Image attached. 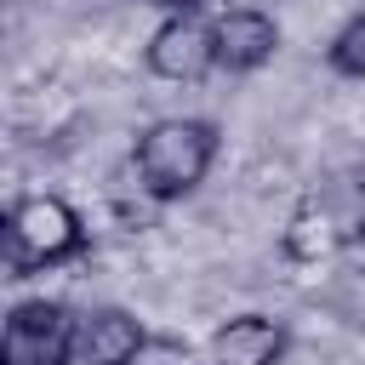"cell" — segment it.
<instances>
[{"mask_svg":"<svg viewBox=\"0 0 365 365\" xmlns=\"http://www.w3.org/2000/svg\"><path fill=\"white\" fill-rule=\"evenodd\" d=\"M217 148H222L217 120H205V114H165V120L143 125L137 143H131L137 188H143L154 205H177V200H188V194L211 177Z\"/></svg>","mask_w":365,"mask_h":365,"instance_id":"6da1fadb","label":"cell"},{"mask_svg":"<svg viewBox=\"0 0 365 365\" xmlns=\"http://www.w3.org/2000/svg\"><path fill=\"white\" fill-rule=\"evenodd\" d=\"M217 29V74H257L279 51V23L257 6H228L211 17Z\"/></svg>","mask_w":365,"mask_h":365,"instance_id":"5b68a950","label":"cell"},{"mask_svg":"<svg viewBox=\"0 0 365 365\" xmlns=\"http://www.w3.org/2000/svg\"><path fill=\"white\" fill-rule=\"evenodd\" d=\"M0 365H80V314L63 297H23L0 325Z\"/></svg>","mask_w":365,"mask_h":365,"instance_id":"3957f363","label":"cell"},{"mask_svg":"<svg viewBox=\"0 0 365 365\" xmlns=\"http://www.w3.org/2000/svg\"><path fill=\"white\" fill-rule=\"evenodd\" d=\"M291 331L274 314H234L211 331V365H285Z\"/></svg>","mask_w":365,"mask_h":365,"instance_id":"8992f818","label":"cell"},{"mask_svg":"<svg viewBox=\"0 0 365 365\" xmlns=\"http://www.w3.org/2000/svg\"><path fill=\"white\" fill-rule=\"evenodd\" d=\"M143 63L154 80L171 86H200L205 74H217V29L200 11H165V23L148 34Z\"/></svg>","mask_w":365,"mask_h":365,"instance_id":"277c9868","label":"cell"},{"mask_svg":"<svg viewBox=\"0 0 365 365\" xmlns=\"http://www.w3.org/2000/svg\"><path fill=\"white\" fill-rule=\"evenodd\" d=\"M86 217L63 194H23L6 211V279H29L40 268H63L86 257Z\"/></svg>","mask_w":365,"mask_h":365,"instance_id":"7a4b0ae2","label":"cell"},{"mask_svg":"<svg viewBox=\"0 0 365 365\" xmlns=\"http://www.w3.org/2000/svg\"><path fill=\"white\" fill-rule=\"evenodd\" d=\"M125 365H200V359H194V348H188L182 336H171V331H148L143 348H137Z\"/></svg>","mask_w":365,"mask_h":365,"instance_id":"30bf717a","label":"cell"},{"mask_svg":"<svg viewBox=\"0 0 365 365\" xmlns=\"http://www.w3.org/2000/svg\"><path fill=\"white\" fill-rule=\"evenodd\" d=\"M325 63H331V74H342V80H365V11H354V17L331 34Z\"/></svg>","mask_w":365,"mask_h":365,"instance_id":"9c48e42d","label":"cell"},{"mask_svg":"<svg viewBox=\"0 0 365 365\" xmlns=\"http://www.w3.org/2000/svg\"><path fill=\"white\" fill-rule=\"evenodd\" d=\"M148 325L120 308V302H97L80 314V365H125L137 348H143Z\"/></svg>","mask_w":365,"mask_h":365,"instance_id":"52a82bcc","label":"cell"},{"mask_svg":"<svg viewBox=\"0 0 365 365\" xmlns=\"http://www.w3.org/2000/svg\"><path fill=\"white\" fill-rule=\"evenodd\" d=\"M154 6H165V11H194L200 0H154Z\"/></svg>","mask_w":365,"mask_h":365,"instance_id":"8fae6325","label":"cell"},{"mask_svg":"<svg viewBox=\"0 0 365 365\" xmlns=\"http://www.w3.org/2000/svg\"><path fill=\"white\" fill-rule=\"evenodd\" d=\"M359 200H365V177H359Z\"/></svg>","mask_w":365,"mask_h":365,"instance_id":"7c38bea8","label":"cell"},{"mask_svg":"<svg viewBox=\"0 0 365 365\" xmlns=\"http://www.w3.org/2000/svg\"><path fill=\"white\" fill-rule=\"evenodd\" d=\"M331 245H336V228H331L325 211H297V217H291V228H285V257H297V262H319Z\"/></svg>","mask_w":365,"mask_h":365,"instance_id":"ba28073f","label":"cell"}]
</instances>
